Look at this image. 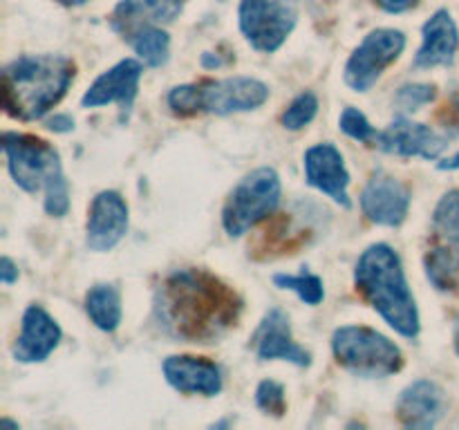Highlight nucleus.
<instances>
[{"label": "nucleus", "mask_w": 459, "mask_h": 430, "mask_svg": "<svg viewBox=\"0 0 459 430\" xmlns=\"http://www.w3.org/2000/svg\"><path fill=\"white\" fill-rule=\"evenodd\" d=\"M155 321L170 339L215 343L238 325L242 298L206 269H175L161 278L152 300Z\"/></svg>", "instance_id": "1"}, {"label": "nucleus", "mask_w": 459, "mask_h": 430, "mask_svg": "<svg viewBox=\"0 0 459 430\" xmlns=\"http://www.w3.org/2000/svg\"><path fill=\"white\" fill-rule=\"evenodd\" d=\"M354 285L370 307L403 339H417L421 318L402 258L385 242L370 245L357 260Z\"/></svg>", "instance_id": "2"}, {"label": "nucleus", "mask_w": 459, "mask_h": 430, "mask_svg": "<svg viewBox=\"0 0 459 430\" xmlns=\"http://www.w3.org/2000/svg\"><path fill=\"white\" fill-rule=\"evenodd\" d=\"M74 76L76 65L61 54H21L3 70V110L18 121L43 119Z\"/></svg>", "instance_id": "3"}, {"label": "nucleus", "mask_w": 459, "mask_h": 430, "mask_svg": "<svg viewBox=\"0 0 459 430\" xmlns=\"http://www.w3.org/2000/svg\"><path fill=\"white\" fill-rule=\"evenodd\" d=\"M332 354L341 367L361 379H385L403 367L402 348L368 325L336 327Z\"/></svg>", "instance_id": "4"}, {"label": "nucleus", "mask_w": 459, "mask_h": 430, "mask_svg": "<svg viewBox=\"0 0 459 430\" xmlns=\"http://www.w3.org/2000/svg\"><path fill=\"white\" fill-rule=\"evenodd\" d=\"M282 182L272 166L247 173L229 193L222 206V227L231 237L245 236L281 204Z\"/></svg>", "instance_id": "5"}, {"label": "nucleus", "mask_w": 459, "mask_h": 430, "mask_svg": "<svg viewBox=\"0 0 459 430\" xmlns=\"http://www.w3.org/2000/svg\"><path fill=\"white\" fill-rule=\"evenodd\" d=\"M0 146L13 184L30 195L43 193L54 179L65 175L58 150L45 139L34 134L4 133Z\"/></svg>", "instance_id": "6"}, {"label": "nucleus", "mask_w": 459, "mask_h": 430, "mask_svg": "<svg viewBox=\"0 0 459 430\" xmlns=\"http://www.w3.org/2000/svg\"><path fill=\"white\" fill-rule=\"evenodd\" d=\"M296 22L299 7L294 0H240L238 7V25L255 52H278Z\"/></svg>", "instance_id": "7"}, {"label": "nucleus", "mask_w": 459, "mask_h": 430, "mask_svg": "<svg viewBox=\"0 0 459 430\" xmlns=\"http://www.w3.org/2000/svg\"><path fill=\"white\" fill-rule=\"evenodd\" d=\"M406 49V34L393 27L372 30L366 39L354 47L345 63V85L354 92H370L384 72L397 61Z\"/></svg>", "instance_id": "8"}, {"label": "nucleus", "mask_w": 459, "mask_h": 430, "mask_svg": "<svg viewBox=\"0 0 459 430\" xmlns=\"http://www.w3.org/2000/svg\"><path fill=\"white\" fill-rule=\"evenodd\" d=\"M269 99V85L254 76H227L197 83V110L215 116L258 110Z\"/></svg>", "instance_id": "9"}, {"label": "nucleus", "mask_w": 459, "mask_h": 430, "mask_svg": "<svg viewBox=\"0 0 459 430\" xmlns=\"http://www.w3.org/2000/svg\"><path fill=\"white\" fill-rule=\"evenodd\" d=\"M411 191L402 179L385 170H377L363 186L359 204L368 222L377 227L397 228L406 222L411 211Z\"/></svg>", "instance_id": "10"}, {"label": "nucleus", "mask_w": 459, "mask_h": 430, "mask_svg": "<svg viewBox=\"0 0 459 430\" xmlns=\"http://www.w3.org/2000/svg\"><path fill=\"white\" fill-rule=\"evenodd\" d=\"M128 204L119 191H101L92 197L85 222V245L94 254H108L128 233Z\"/></svg>", "instance_id": "11"}, {"label": "nucleus", "mask_w": 459, "mask_h": 430, "mask_svg": "<svg viewBox=\"0 0 459 430\" xmlns=\"http://www.w3.org/2000/svg\"><path fill=\"white\" fill-rule=\"evenodd\" d=\"M305 182L318 193L330 197L334 204L343 209H352L350 200V170L345 166L343 155L334 143H316L307 148L303 157Z\"/></svg>", "instance_id": "12"}, {"label": "nucleus", "mask_w": 459, "mask_h": 430, "mask_svg": "<svg viewBox=\"0 0 459 430\" xmlns=\"http://www.w3.org/2000/svg\"><path fill=\"white\" fill-rule=\"evenodd\" d=\"M448 139L435 133L430 125L408 119V115H399L390 121L385 130H379L377 148L385 155L394 157H421V159H437L446 150Z\"/></svg>", "instance_id": "13"}, {"label": "nucleus", "mask_w": 459, "mask_h": 430, "mask_svg": "<svg viewBox=\"0 0 459 430\" xmlns=\"http://www.w3.org/2000/svg\"><path fill=\"white\" fill-rule=\"evenodd\" d=\"M143 76V63L139 58H124L115 63L110 70L94 79V83L81 97L83 108H103L119 103L121 115L133 110V103L139 94V81Z\"/></svg>", "instance_id": "14"}, {"label": "nucleus", "mask_w": 459, "mask_h": 430, "mask_svg": "<svg viewBox=\"0 0 459 430\" xmlns=\"http://www.w3.org/2000/svg\"><path fill=\"white\" fill-rule=\"evenodd\" d=\"M254 349L260 361H287L296 367L312 366V354L291 334V322L282 309L272 307L254 331Z\"/></svg>", "instance_id": "15"}, {"label": "nucleus", "mask_w": 459, "mask_h": 430, "mask_svg": "<svg viewBox=\"0 0 459 430\" xmlns=\"http://www.w3.org/2000/svg\"><path fill=\"white\" fill-rule=\"evenodd\" d=\"M166 383L182 394L218 397L224 388L222 370L218 363L193 354H170L161 363Z\"/></svg>", "instance_id": "16"}, {"label": "nucleus", "mask_w": 459, "mask_h": 430, "mask_svg": "<svg viewBox=\"0 0 459 430\" xmlns=\"http://www.w3.org/2000/svg\"><path fill=\"white\" fill-rule=\"evenodd\" d=\"M63 330L56 318L40 305H30L22 312L21 334L13 340L12 354L18 363H43L58 348Z\"/></svg>", "instance_id": "17"}, {"label": "nucleus", "mask_w": 459, "mask_h": 430, "mask_svg": "<svg viewBox=\"0 0 459 430\" xmlns=\"http://www.w3.org/2000/svg\"><path fill=\"white\" fill-rule=\"evenodd\" d=\"M446 415V392L430 379H417L397 399V419L406 428H435Z\"/></svg>", "instance_id": "18"}, {"label": "nucleus", "mask_w": 459, "mask_h": 430, "mask_svg": "<svg viewBox=\"0 0 459 430\" xmlns=\"http://www.w3.org/2000/svg\"><path fill=\"white\" fill-rule=\"evenodd\" d=\"M459 49V30L448 9H437L421 27V45L415 54V70L453 65Z\"/></svg>", "instance_id": "19"}, {"label": "nucleus", "mask_w": 459, "mask_h": 430, "mask_svg": "<svg viewBox=\"0 0 459 430\" xmlns=\"http://www.w3.org/2000/svg\"><path fill=\"white\" fill-rule=\"evenodd\" d=\"M184 12V0H121L110 16L112 31L124 40L151 25H169Z\"/></svg>", "instance_id": "20"}, {"label": "nucleus", "mask_w": 459, "mask_h": 430, "mask_svg": "<svg viewBox=\"0 0 459 430\" xmlns=\"http://www.w3.org/2000/svg\"><path fill=\"white\" fill-rule=\"evenodd\" d=\"M85 314L97 330L112 334L121 325L124 309H121V294L112 282H97L85 291L83 300Z\"/></svg>", "instance_id": "21"}, {"label": "nucleus", "mask_w": 459, "mask_h": 430, "mask_svg": "<svg viewBox=\"0 0 459 430\" xmlns=\"http://www.w3.org/2000/svg\"><path fill=\"white\" fill-rule=\"evenodd\" d=\"M426 278L437 291L459 289V245H442L429 249L424 258Z\"/></svg>", "instance_id": "22"}, {"label": "nucleus", "mask_w": 459, "mask_h": 430, "mask_svg": "<svg viewBox=\"0 0 459 430\" xmlns=\"http://www.w3.org/2000/svg\"><path fill=\"white\" fill-rule=\"evenodd\" d=\"M126 43L133 47L139 61L146 67H161L169 63L170 56V34L161 30V25L143 27L142 31L128 39Z\"/></svg>", "instance_id": "23"}, {"label": "nucleus", "mask_w": 459, "mask_h": 430, "mask_svg": "<svg viewBox=\"0 0 459 430\" xmlns=\"http://www.w3.org/2000/svg\"><path fill=\"white\" fill-rule=\"evenodd\" d=\"M435 236L448 245H459V191H448L439 197L433 211Z\"/></svg>", "instance_id": "24"}, {"label": "nucleus", "mask_w": 459, "mask_h": 430, "mask_svg": "<svg viewBox=\"0 0 459 430\" xmlns=\"http://www.w3.org/2000/svg\"><path fill=\"white\" fill-rule=\"evenodd\" d=\"M273 285L281 287V289L294 291L305 305H312V307L321 305L323 298H325V287H323V280L307 271L296 273V276H291V273H276V276H273Z\"/></svg>", "instance_id": "25"}, {"label": "nucleus", "mask_w": 459, "mask_h": 430, "mask_svg": "<svg viewBox=\"0 0 459 430\" xmlns=\"http://www.w3.org/2000/svg\"><path fill=\"white\" fill-rule=\"evenodd\" d=\"M318 115V97L314 92H300L291 99L290 106L282 110L281 124L287 130H303L316 119Z\"/></svg>", "instance_id": "26"}, {"label": "nucleus", "mask_w": 459, "mask_h": 430, "mask_svg": "<svg viewBox=\"0 0 459 430\" xmlns=\"http://www.w3.org/2000/svg\"><path fill=\"white\" fill-rule=\"evenodd\" d=\"M339 128L341 133L348 134L350 139L359 143H370V146H377V137H379V130L370 124L366 115H363L359 108H345L339 116Z\"/></svg>", "instance_id": "27"}, {"label": "nucleus", "mask_w": 459, "mask_h": 430, "mask_svg": "<svg viewBox=\"0 0 459 430\" xmlns=\"http://www.w3.org/2000/svg\"><path fill=\"white\" fill-rule=\"evenodd\" d=\"M437 97V88L433 83H406L394 94V108L399 115H411L421 106H429Z\"/></svg>", "instance_id": "28"}, {"label": "nucleus", "mask_w": 459, "mask_h": 430, "mask_svg": "<svg viewBox=\"0 0 459 430\" xmlns=\"http://www.w3.org/2000/svg\"><path fill=\"white\" fill-rule=\"evenodd\" d=\"M255 406L272 417H282L287 412V397L282 383L273 379L260 381L255 388Z\"/></svg>", "instance_id": "29"}, {"label": "nucleus", "mask_w": 459, "mask_h": 430, "mask_svg": "<svg viewBox=\"0 0 459 430\" xmlns=\"http://www.w3.org/2000/svg\"><path fill=\"white\" fill-rule=\"evenodd\" d=\"M43 209L52 218H63L70 211V184L65 175L54 179L43 191Z\"/></svg>", "instance_id": "30"}, {"label": "nucleus", "mask_w": 459, "mask_h": 430, "mask_svg": "<svg viewBox=\"0 0 459 430\" xmlns=\"http://www.w3.org/2000/svg\"><path fill=\"white\" fill-rule=\"evenodd\" d=\"M166 103H169L170 112L178 116L200 115V110H197V83L175 85L166 97Z\"/></svg>", "instance_id": "31"}, {"label": "nucleus", "mask_w": 459, "mask_h": 430, "mask_svg": "<svg viewBox=\"0 0 459 430\" xmlns=\"http://www.w3.org/2000/svg\"><path fill=\"white\" fill-rule=\"evenodd\" d=\"M385 13H406L420 4V0H372Z\"/></svg>", "instance_id": "32"}, {"label": "nucleus", "mask_w": 459, "mask_h": 430, "mask_svg": "<svg viewBox=\"0 0 459 430\" xmlns=\"http://www.w3.org/2000/svg\"><path fill=\"white\" fill-rule=\"evenodd\" d=\"M18 276H21L18 264L13 262L9 255H3V258H0V282H3L4 287H9L18 280Z\"/></svg>", "instance_id": "33"}, {"label": "nucleus", "mask_w": 459, "mask_h": 430, "mask_svg": "<svg viewBox=\"0 0 459 430\" xmlns=\"http://www.w3.org/2000/svg\"><path fill=\"white\" fill-rule=\"evenodd\" d=\"M45 124H48V128L52 130V133H58V134H65L74 130V119H72L70 115H65V112H58V115L49 116Z\"/></svg>", "instance_id": "34"}, {"label": "nucleus", "mask_w": 459, "mask_h": 430, "mask_svg": "<svg viewBox=\"0 0 459 430\" xmlns=\"http://www.w3.org/2000/svg\"><path fill=\"white\" fill-rule=\"evenodd\" d=\"M229 58H222L220 54H213V52H204L202 54V67H206V70H215V67H222L227 65Z\"/></svg>", "instance_id": "35"}, {"label": "nucleus", "mask_w": 459, "mask_h": 430, "mask_svg": "<svg viewBox=\"0 0 459 430\" xmlns=\"http://www.w3.org/2000/svg\"><path fill=\"white\" fill-rule=\"evenodd\" d=\"M439 170H457L459 168V152H455L453 157H446V159L437 161Z\"/></svg>", "instance_id": "36"}, {"label": "nucleus", "mask_w": 459, "mask_h": 430, "mask_svg": "<svg viewBox=\"0 0 459 430\" xmlns=\"http://www.w3.org/2000/svg\"><path fill=\"white\" fill-rule=\"evenodd\" d=\"M58 4H63V7H81V4H85L88 0H56Z\"/></svg>", "instance_id": "37"}, {"label": "nucleus", "mask_w": 459, "mask_h": 430, "mask_svg": "<svg viewBox=\"0 0 459 430\" xmlns=\"http://www.w3.org/2000/svg\"><path fill=\"white\" fill-rule=\"evenodd\" d=\"M453 345H455V352L459 354V321L455 322V330H453Z\"/></svg>", "instance_id": "38"}]
</instances>
